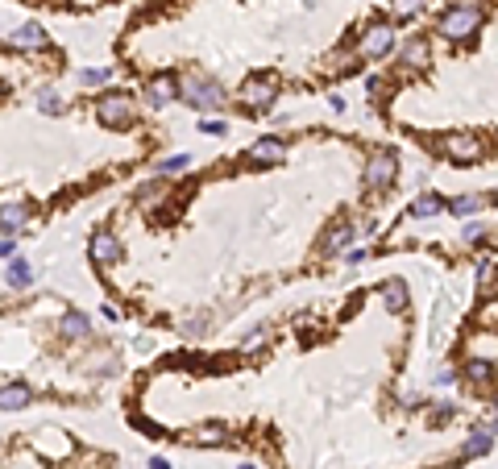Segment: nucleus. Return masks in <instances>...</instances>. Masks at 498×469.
<instances>
[{
    "mask_svg": "<svg viewBox=\"0 0 498 469\" xmlns=\"http://www.w3.org/2000/svg\"><path fill=\"white\" fill-rule=\"evenodd\" d=\"M179 100L195 112H216L224 104V87L208 75H183L179 79Z\"/></svg>",
    "mask_w": 498,
    "mask_h": 469,
    "instance_id": "f257e3e1",
    "label": "nucleus"
},
{
    "mask_svg": "<svg viewBox=\"0 0 498 469\" xmlns=\"http://www.w3.org/2000/svg\"><path fill=\"white\" fill-rule=\"evenodd\" d=\"M482 21H486V12H482V8H470V4H453V8L441 17L436 33H441L445 42H470V37L482 29Z\"/></svg>",
    "mask_w": 498,
    "mask_h": 469,
    "instance_id": "f03ea898",
    "label": "nucleus"
},
{
    "mask_svg": "<svg viewBox=\"0 0 498 469\" xmlns=\"http://www.w3.org/2000/svg\"><path fill=\"white\" fill-rule=\"evenodd\" d=\"M96 116H100L104 129H129V125L137 121V104H133V96H125V91H104V96L96 100Z\"/></svg>",
    "mask_w": 498,
    "mask_h": 469,
    "instance_id": "7ed1b4c3",
    "label": "nucleus"
},
{
    "mask_svg": "<svg viewBox=\"0 0 498 469\" xmlns=\"http://www.w3.org/2000/svg\"><path fill=\"white\" fill-rule=\"evenodd\" d=\"M274 100H278V79H274V75H254V79L241 83V104H245V112H270Z\"/></svg>",
    "mask_w": 498,
    "mask_h": 469,
    "instance_id": "20e7f679",
    "label": "nucleus"
},
{
    "mask_svg": "<svg viewBox=\"0 0 498 469\" xmlns=\"http://www.w3.org/2000/svg\"><path fill=\"white\" fill-rule=\"evenodd\" d=\"M395 175H399V158H395L391 150L370 154V162H366V187H370V191H386V187L395 183Z\"/></svg>",
    "mask_w": 498,
    "mask_h": 469,
    "instance_id": "39448f33",
    "label": "nucleus"
},
{
    "mask_svg": "<svg viewBox=\"0 0 498 469\" xmlns=\"http://www.w3.org/2000/svg\"><path fill=\"white\" fill-rule=\"evenodd\" d=\"M445 154H449L453 162L470 166V162H482V154H486V141H482L478 133H449V137H445Z\"/></svg>",
    "mask_w": 498,
    "mask_h": 469,
    "instance_id": "423d86ee",
    "label": "nucleus"
},
{
    "mask_svg": "<svg viewBox=\"0 0 498 469\" xmlns=\"http://www.w3.org/2000/svg\"><path fill=\"white\" fill-rule=\"evenodd\" d=\"M391 50H395V29H391V25H370V29L362 33V42H357V54L370 58V62L386 58Z\"/></svg>",
    "mask_w": 498,
    "mask_h": 469,
    "instance_id": "0eeeda50",
    "label": "nucleus"
},
{
    "mask_svg": "<svg viewBox=\"0 0 498 469\" xmlns=\"http://www.w3.org/2000/svg\"><path fill=\"white\" fill-rule=\"evenodd\" d=\"M245 162H249V166H262V170H266V166H283V162H287V141H283V137H258V141L245 150Z\"/></svg>",
    "mask_w": 498,
    "mask_h": 469,
    "instance_id": "6e6552de",
    "label": "nucleus"
},
{
    "mask_svg": "<svg viewBox=\"0 0 498 469\" xmlns=\"http://www.w3.org/2000/svg\"><path fill=\"white\" fill-rule=\"evenodd\" d=\"M87 258H91V266H100V270L116 266V262H121V241H116V233H96V237L87 241Z\"/></svg>",
    "mask_w": 498,
    "mask_h": 469,
    "instance_id": "1a4fd4ad",
    "label": "nucleus"
},
{
    "mask_svg": "<svg viewBox=\"0 0 498 469\" xmlns=\"http://www.w3.org/2000/svg\"><path fill=\"white\" fill-rule=\"evenodd\" d=\"M29 216H33V208L25 200H0V233L4 237H17L29 224Z\"/></svg>",
    "mask_w": 498,
    "mask_h": 469,
    "instance_id": "9d476101",
    "label": "nucleus"
},
{
    "mask_svg": "<svg viewBox=\"0 0 498 469\" xmlns=\"http://www.w3.org/2000/svg\"><path fill=\"white\" fill-rule=\"evenodd\" d=\"M145 100H150L154 108H162V104L179 100V79H175L170 71H162V75H150V79H145Z\"/></svg>",
    "mask_w": 498,
    "mask_h": 469,
    "instance_id": "9b49d317",
    "label": "nucleus"
},
{
    "mask_svg": "<svg viewBox=\"0 0 498 469\" xmlns=\"http://www.w3.org/2000/svg\"><path fill=\"white\" fill-rule=\"evenodd\" d=\"M46 29L37 25V21H25V25H17L12 33H8V46L12 50H46Z\"/></svg>",
    "mask_w": 498,
    "mask_h": 469,
    "instance_id": "f8f14e48",
    "label": "nucleus"
},
{
    "mask_svg": "<svg viewBox=\"0 0 498 469\" xmlns=\"http://www.w3.org/2000/svg\"><path fill=\"white\" fill-rule=\"evenodd\" d=\"M399 62H403L407 71H424V67L432 62V46H428L424 37H407V42L399 46Z\"/></svg>",
    "mask_w": 498,
    "mask_h": 469,
    "instance_id": "ddd939ff",
    "label": "nucleus"
},
{
    "mask_svg": "<svg viewBox=\"0 0 498 469\" xmlns=\"http://www.w3.org/2000/svg\"><path fill=\"white\" fill-rule=\"evenodd\" d=\"M445 195H436V191H424V195H416L411 204H407V216L411 220H432V216H441L445 212Z\"/></svg>",
    "mask_w": 498,
    "mask_h": 469,
    "instance_id": "4468645a",
    "label": "nucleus"
},
{
    "mask_svg": "<svg viewBox=\"0 0 498 469\" xmlns=\"http://www.w3.org/2000/svg\"><path fill=\"white\" fill-rule=\"evenodd\" d=\"M378 295H382V303H386L391 312H407L411 291H407V283H403V278H386V283L378 287Z\"/></svg>",
    "mask_w": 498,
    "mask_h": 469,
    "instance_id": "2eb2a0df",
    "label": "nucleus"
},
{
    "mask_svg": "<svg viewBox=\"0 0 498 469\" xmlns=\"http://www.w3.org/2000/svg\"><path fill=\"white\" fill-rule=\"evenodd\" d=\"M490 449H495V424H482V428H474V436L465 441L461 457H486Z\"/></svg>",
    "mask_w": 498,
    "mask_h": 469,
    "instance_id": "dca6fc26",
    "label": "nucleus"
},
{
    "mask_svg": "<svg viewBox=\"0 0 498 469\" xmlns=\"http://www.w3.org/2000/svg\"><path fill=\"white\" fill-rule=\"evenodd\" d=\"M353 237H357V229H353V224H345V220H341V224H332V229H328V237H324V254H345V249L353 245Z\"/></svg>",
    "mask_w": 498,
    "mask_h": 469,
    "instance_id": "f3484780",
    "label": "nucleus"
},
{
    "mask_svg": "<svg viewBox=\"0 0 498 469\" xmlns=\"http://www.w3.org/2000/svg\"><path fill=\"white\" fill-rule=\"evenodd\" d=\"M58 333H62L66 341H83V337L91 333V320H87L83 312H62V320H58Z\"/></svg>",
    "mask_w": 498,
    "mask_h": 469,
    "instance_id": "a211bd4d",
    "label": "nucleus"
},
{
    "mask_svg": "<svg viewBox=\"0 0 498 469\" xmlns=\"http://www.w3.org/2000/svg\"><path fill=\"white\" fill-rule=\"evenodd\" d=\"M33 399V391L25 387V382H8V387H0V412H17V407H25Z\"/></svg>",
    "mask_w": 498,
    "mask_h": 469,
    "instance_id": "6ab92c4d",
    "label": "nucleus"
},
{
    "mask_svg": "<svg viewBox=\"0 0 498 469\" xmlns=\"http://www.w3.org/2000/svg\"><path fill=\"white\" fill-rule=\"evenodd\" d=\"M4 278H8V287L25 291V287L33 283V270H29V262H25V258H12V262H8V270H4Z\"/></svg>",
    "mask_w": 498,
    "mask_h": 469,
    "instance_id": "aec40b11",
    "label": "nucleus"
},
{
    "mask_svg": "<svg viewBox=\"0 0 498 469\" xmlns=\"http://www.w3.org/2000/svg\"><path fill=\"white\" fill-rule=\"evenodd\" d=\"M465 378H470V382H486V387H490L495 366H490V362H482V357H470V362H465Z\"/></svg>",
    "mask_w": 498,
    "mask_h": 469,
    "instance_id": "412c9836",
    "label": "nucleus"
},
{
    "mask_svg": "<svg viewBox=\"0 0 498 469\" xmlns=\"http://www.w3.org/2000/svg\"><path fill=\"white\" fill-rule=\"evenodd\" d=\"M112 79V67H87L79 71V87H104Z\"/></svg>",
    "mask_w": 498,
    "mask_h": 469,
    "instance_id": "4be33fe9",
    "label": "nucleus"
},
{
    "mask_svg": "<svg viewBox=\"0 0 498 469\" xmlns=\"http://www.w3.org/2000/svg\"><path fill=\"white\" fill-rule=\"evenodd\" d=\"M187 441H191V445H229V432H224V428H195Z\"/></svg>",
    "mask_w": 498,
    "mask_h": 469,
    "instance_id": "5701e85b",
    "label": "nucleus"
},
{
    "mask_svg": "<svg viewBox=\"0 0 498 469\" xmlns=\"http://www.w3.org/2000/svg\"><path fill=\"white\" fill-rule=\"evenodd\" d=\"M183 170H191V154H170L158 162V175H183Z\"/></svg>",
    "mask_w": 498,
    "mask_h": 469,
    "instance_id": "b1692460",
    "label": "nucleus"
},
{
    "mask_svg": "<svg viewBox=\"0 0 498 469\" xmlns=\"http://www.w3.org/2000/svg\"><path fill=\"white\" fill-rule=\"evenodd\" d=\"M445 208H449V212H457V216H474V212L482 208V195H461V200H449Z\"/></svg>",
    "mask_w": 498,
    "mask_h": 469,
    "instance_id": "393cba45",
    "label": "nucleus"
},
{
    "mask_svg": "<svg viewBox=\"0 0 498 469\" xmlns=\"http://www.w3.org/2000/svg\"><path fill=\"white\" fill-rule=\"evenodd\" d=\"M37 108H42V112H50V116H58L66 104H62V96H58V91H50V87H46V91H37Z\"/></svg>",
    "mask_w": 498,
    "mask_h": 469,
    "instance_id": "a878e982",
    "label": "nucleus"
},
{
    "mask_svg": "<svg viewBox=\"0 0 498 469\" xmlns=\"http://www.w3.org/2000/svg\"><path fill=\"white\" fill-rule=\"evenodd\" d=\"M424 4H428V0H391V8H395V17H399V21H411Z\"/></svg>",
    "mask_w": 498,
    "mask_h": 469,
    "instance_id": "bb28decb",
    "label": "nucleus"
},
{
    "mask_svg": "<svg viewBox=\"0 0 498 469\" xmlns=\"http://www.w3.org/2000/svg\"><path fill=\"white\" fill-rule=\"evenodd\" d=\"M199 133L220 137V133H229V121H224V116H204V121H199Z\"/></svg>",
    "mask_w": 498,
    "mask_h": 469,
    "instance_id": "cd10ccee",
    "label": "nucleus"
},
{
    "mask_svg": "<svg viewBox=\"0 0 498 469\" xmlns=\"http://www.w3.org/2000/svg\"><path fill=\"white\" fill-rule=\"evenodd\" d=\"M162 195H166V187H162V183H145V187H141V191H137V200H141V204H145V208H154V204H158V200H162Z\"/></svg>",
    "mask_w": 498,
    "mask_h": 469,
    "instance_id": "c85d7f7f",
    "label": "nucleus"
},
{
    "mask_svg": "<svg viewBox=\"0 0 498 469\" xmlns=\"http://www.w3.org/2000/svg\"><path fill=\"white\" fill-rule=\"evenodd\" d=\"M490 237V229L486 224H465V245H482Z\"/></svg>",
    "mask_w": 498,
    "mask_h": 469,
    "instance_id": "c756f323",
    "label": "nucleus"
},
{
    "mask_svg": "<svg viewBox=\"0 0 498 469\" xmlns=\"http://www.w3.org/2000/svg\"><path fill=\"white\" fill-rule=\"evenodd\" d=\"M266 337H270V333H266V328H258L254 337H245V341H241V349H245V353H249V349H262V345H266Z\"/></svg>",
    "mask_w": 498,
    "mask_h": 469,
    "instance_id": "7c9ffc66",
    "label": "nucleus"
},
{
    "mask_svg": "<svg viewBox=\"0 0 498 469\" xmlns=\"http://www.w3.org/2000/svg\"><path fill=\"white\" fill-rule=\"evenodd\" d=\"M345 262H349V266H357V262H366V249H345Z\"/></svg>",
    "mask_w": 498,
    "mask_h": 469,
    "instance_id": "2f4dec72",
    "label": "nucleus"
},
{
    "mask_svg": "<svg viewBox=\"0 0 498 469\" xmlns=\"http://www.w3.org/2000/svg\"><path fill=\"white\" fill-rule=\"evenodd\" d=\"M12 249H17V241H12V237H4V241H0V258H12Z\"/></svg>",
    "mask_w": 498,
    "mask_h": 469,
    "instance_id": "473e14b6",
    "label": "nucleus"
},
{
    "mask_svg": "<svg viewBox=\"0 0 498 469\" xmlns=\"http://www.w3.org/2000/svg\"><path fill=\"white\" fill-rule=\"evenodd\" d=\"M328 108H332V112H345V96H328Z\"/></svg>",
    "mask_w": 498,
    "mask_h": 469,
    "instance_id": "72a5a7b5",
    "label": "nucleus"
},
{
    "mask_svg": "<svg viewBox=\"0 0 498 469\" xmlns=\"http://www.w3.org/2000/svg\"><path fill=\"white\" fill-rule=\"evenodd\" d=\"M150 469H170V461H166V457H154V461H150Z\"/></svg>",
    "mask_w": 498,
    "mask_h": 469,
    "instance_id": "f704fd0d",
    "label": "nucleus"
},
{
    "mask_svg": "<svg viewBox=\"0 0 498 469\" xmlns=\"http://www.w3.org/2000/svg\"><path fill=\"white\" fill-rule=\"evenodd\" d=\"M453 4H470V8H478V0H453Z\"/></svg>",
    "mask_w": 498,
    "mask_h": 469,
    "instance_id": "c9c22d12",
    "label": "nucleus"
},
{
    "mask_svg": "<svg viewBox=\"0 0 498 469\" xmlns=\"http://www.w3.org/2000/svg\"><path fill=\"white\" fill-rule=\"evenodd\" d=\"M241 469H254V466H241Z\"/></svg>",
    "mask_w": 498,
    "mask_h": 469,
    "instance_id": "e433bc0d",
    "label": "nucleus"
}]
</instances>
